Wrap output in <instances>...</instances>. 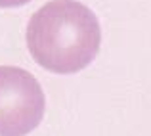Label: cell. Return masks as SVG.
Instances as JSON below:
<instances>
[{
    "label": "cell",
    "instance_id": "6da1fadb",
    "mask_svg": "<svg viewBox=\"0 0 151 136\" xmlns=\"http://www.w3.org/2000/svg\"><path fill=\"white\" fill-rule=\"evenodd\" d=\"M29 54L55 75H73L96 59L101 27L96 14L78 0H52L40 6L27 23Z\"/></svg>",
    "mask_w": 151,
    "mask_h": 136
},
{
    "label": "cell",
    "instance_id": "3957f363",
    "mask_svg": "<svg viewBox=\"0 0 151 136\" xmlns=\"http://www.w3.org/2000/svg\"><path fill=\"white\" fill-rule=\"evenodd\" d=\"M31 0H0V8H17V6H25Z\"/></svg>",
    "mask_w": 151,
    "mask_h": 136
},
{
    "label": "cell",
    "instance_id": "7a4b0ae2",
    "mask_svg": "<svg viewBox=\"0 0 151 136\" xmlns=\"http://www.w3.org/2000/svg\"><path fill=\"white\" fill-rule=\"evenodd\" d=\"M46 98L27 69L0 65V136H27L44 119Z\"/></svg>",
    "mask_w": 151,
    "mask_h": 136
}]
</instances>
